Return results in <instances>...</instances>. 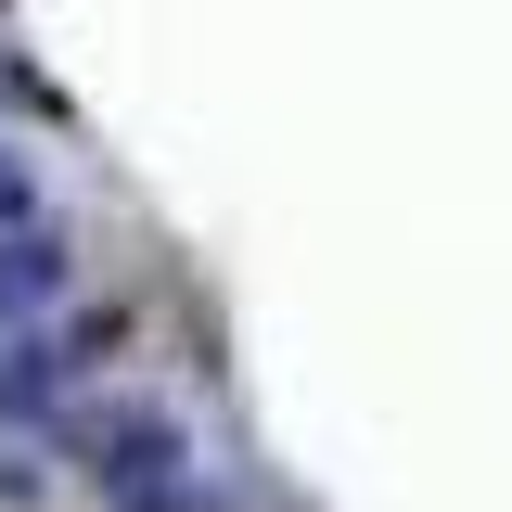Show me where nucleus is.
Masks as SVG:
<instances>
[{
	"label": "nucleus",
	"instance_id": "nucleus-3",
	"mask_svg": "<svg viewBox=\"0 0 512 512\" xmlns=\"http://www.w3.org/2000/svg\"><path fill=\"white\" fill-rule=\"evenodd\" d=\"M13 231H39V167L0 141V244H13Z\"/></svg>",
	"mask_w": 512,
	"mask_h": 512
},
{
	"label": "nucleus",
	"instance_id": "nucleus-2",
	"mask_svg": "<svg viewBox=\"0 0 512 512\" xmlns=\"http://www.w3.org/2000/svg\"><path fill=\"white\" fill-rule=\"evenodd\" d=\"M0 423H64V333H0Z\"/></svg>",
	"mask_w": 512,
	"mask_h": 512
},
{
	"label": "nucleus",
	"instance_id": "nucleus-1",
	"mask_svg": "<svg viewBox=\"0 0 512 512\" xmlns=\"http://www.w3.org/2000/svg\"><path fill=\"white\" fill-rule=\"evenodd\" d=\"M64 295H77V256H64L52 231H13V244H0V333H26V320L64 308Z\"/></svg>",
	"mask_w": 512,
	"mask_h": 512
}]
</instances>
